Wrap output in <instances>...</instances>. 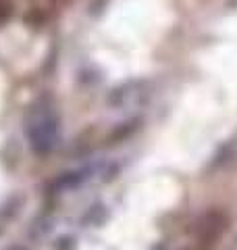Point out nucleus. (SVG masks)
Returning <instances> with one entry per match:
<instances>
[{
  "label": "nucleus",
  "mask_w": 237,
  "mask_h": 250,
  "mask_svg": "<svg viewBox=\"0 0 237 250\" xmlns=\"http://www.w3.org/2000/svg\"><path fill=\"white\" fill-rule=\"evenodd\" d=\"M57 115L46 103H40L29 111L27 136L36 152H48L57 140Z\"/></svg>",
  "instance_id": "nucleus-1"
}]
</instances>
